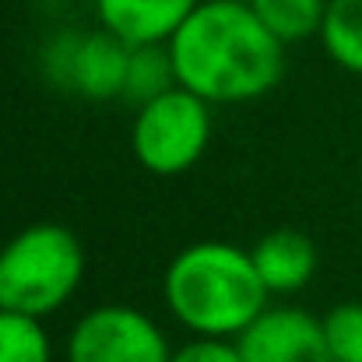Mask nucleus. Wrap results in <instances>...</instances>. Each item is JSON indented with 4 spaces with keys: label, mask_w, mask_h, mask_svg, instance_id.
<instances>
[{
    "label": "nucleus",
    "mask_w": 362,
    "mask_h": 362,
    "mask_svg": "<svg viewBox=\"0 0 362 362\" xmlns=\"http://www.w3.org/2000/svg\"><path fill=\"white\" fill-rule=\"evenodd\" d=\"M165 46L176 81L211 106H243L271 95L288 67V46L246 0H201Z\"/></svg>",
    "instance_id": "obj_1"
},
{
    "label": "nucleus",
    "mask_w": 362,
    "mask_h": 362,
    "mask_svg": "<svg viewBox=\"0 0 362 362\" xmlns=\"http://www.w3.org/2000/svg\"><path fill=\"white\" fill-rule=\"evenodd\" d=\"M162 299L180 327L208 338H240L271 306L250 250L226 240L183 246L162 274Z\"/></svg>",
    "instance_id": "obj_2"
},
{
    "label": "nucleus",
    "mask_w": 362,
    "mask_h": 362,
    "mask_svg": "<svg viewBox=\"0 0 362 362\" xmlns=\"http://www.w3.org/2000/svg\"><path fill=\"white\" fill-rule=\"evenodd\" d=\"M85 246L57 222H35L0 246V306L49 317L85 281Z\"/></svg>",
    "instance_id": "obj_3"
},
{
    "label": "nucleus",
    "mask_w": 362,
    "mask_h": 362,
    "mask_svg": "<svg viewBox=\"0 0 362 362\" xmlns=\"http://www.w3.org/2000/svg\"><path fill=\"white\" fill-rule=\"evenodd\" d=\"M211 110L208 99L183 85L141 103L130 123V151L137 165L151 176L190 173L211 144Z\"/></svg>",
    "instance_id": "obj_4"
},
{
    "label": "nucleus",
    "mask_w": 362,
    "mask_h": 362,
    "mask_svg": "<svg viewBox=\"0 0 362 362\" xmlns=\"http://www.w3.org/2000/svg\"><path fill=\"white\" fill-rule=\"evenodd\" d=\"M39 64L46 81L57 88H67L88 103H113L123 99L130 46L103 25L95 32H60L42 46Z\"/></svg>",
    "instance_id": "obj_5"
},
{
    "label": "nucleus",
    "mask_w": 362,
    "mask_h": 362,
    "mask_svg": "<svg viewBox=\"0 0 362 362\" xmlns=\"http://www.w3.org/2000/svg\"><path fill=\"white\" fill-rule=\"evenodd\" d=\"M165 331L141 310L103 303L67 334V362H169Z\"/></svg>",
    "instance_id": "obj_6"
},
{
    "label": "nucleus",
    "mask_w": 362,
    "mask_h": 362,
    "mask_svg": "<svg viewBox=\"0 0 362 362\" xmlns=\"http://www.w3.org/2000/svg\"><path fill=\"white\" fill-rule=\"evenodd\" d=\"M243 362H334L324 320L299 306H267L240 338Z\"/></svg>",
    "instance_id": "obj_7"
},
{
    "label": "nucleus",
    "mask_w": 362,
    "mask_h": 362,
    "mask_svg": "<svg viewBox=\"0 0 362 362\" xmlns=\"http://www.w3.org/2000/svg\"><path fill=\"white\" fill-rule=\"evenodd\" d=\"M201 0H95V18L127 46L169 42Z\"/></svg>",
    "instance_id": "obj_8"
},
{
    "label": "nucleus",
    "mask_w": 362,
    "mask_h": 362,
    "mask_svg": "<svg viewBox=\"0 0 362 362\" xmlns=\"http://www.w3.org/2000/svg\"><path fill=\"white\" fill-rule=\"evenodd\" d=\"M260 281L271 296H296L317 278V243L299 229H274L250 246Z\"/></svg>",
    "instance_id": "obj_9"
},
{
    "label": "nucleus",
    "mask_w": 362,
    "mask_h": 362,
    "mask_svg": "<svg viewBox=\"0 0 362 362\" xmlns=\"http://www.w3.org/2000/svg\"><path fill=\"white\" fill-rule=\"evenodd\" d=\"M320 42L341 71L362 74V0H327Z\"/></svg>",
    "instance_id": "obj_10"
},
{
    "label": "nucleus",
    "mask_w": 362,
    "mask_h": 362,
    "mask_svg": "<svg viewBox=\"0 0 362 362\" xmlns=\"http://www.w3.org/2000/svg\"><path fill=\"white\" fill-rule=\"evenodd\" d=\"M176 81V67H173V53L165 42L155 46H130V64H127V85H123V99L141 106L162 92H169Z\"/></svg>",
    "instance_id": "obj_11"
},
{
    "label": "nucleus",
    "mask_w": 362,
    "mask_h": 362,
    "mask_svg": "<svg viewBox=\"0 0 362 362\" xmlns=\"http://www.w3.org/2000/svg\"><path fill=\"white\" fill-rule=\"evenodd\" d=\"M246 4L285 46L320 35L327 14V0H246Z\"/></svg>",
    "instance_id": "obj_12"
},
{
    "label": "nucleus",
    "mask_w": 362,
    "mask_h": 362,
    "mask_svg": "<svg viewBox=\"0 0 362 362\" xmlns=\"http://www.w3.org/2000/svg\"><path fill=\"white\" fill-rule=\"evenodd\" d=\"M0 362H53V341L42 317L0 306Z\"/></svg>",
    "instance_id": "obj_13"
},
{
    "label": "nucleus",
    "mask_w": 362,
    "mask_h": 362,
    "mask_svg": "<svg viewBox=\"0 0 362 362\" xmlns=\"http://www.w3.org/2000/svg\"><path fill=\"white\" fill-rule=\"evenodd\" d=\"M320 320L334 362H362V303H338Z\"/></svg>",
    "instance_id": "obj_14"
},
{
    "label": "nucleus",
    "mask_w": 362,
    "mask_h": 362,
    "mask_svg": "<svg viewBox=\"0 0 362 362\" xmlns=\"http://www.w3.org/2000/svg\"><path fill=\"white\" fill-rule=\"evenodd\" d=\"M169 362H243V352L236 338H208V334H194L190 341H183L180 349H173Z\"/></svg>",
    "instance_id": "obj_15"
}]
</instances>
